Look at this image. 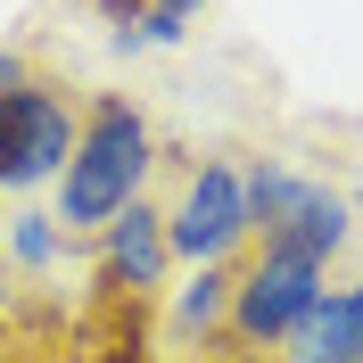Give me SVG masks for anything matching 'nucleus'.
<instances>
[{
    "mask_svg": "<svg viewBox=\"0 0 363 363\" xmlns=\"http://www.w3.org/2000/svg\"><path fill=\"white\" fill-rule=\"evenodd\" d=\"M199 9H206V0H149V17H157V25H190Z\"/></svg>",
    "mask_w": 363,
    "mask_h": 363,
    "instance_id": "nucleus-12",
    "label": "nucleus"
},
{
    "mask_svg": "<svg viewBox=\"0 0 363 363\" xmlns=\"http://www.w3.org/2000/svg\"><path fill=\"white\" fill-rule=\"evenodd\" d=\"M58 240H67L58 215H9V256H17L25 272H50V264H58Z\"/></svg>",
    "mask_w": 363,
    "mask_h": 363,
    "instance_id": "nucleus-10",
    "label": "nucleus"
},
{
    "mask_svg": "<svg viewBox=\"0 0 363 363\" xmlns=\"http://www.w3.org/2000/svg\"><path fill=\"white\" fill-rule=\"evenodd\" d=\"M240 190H248V231L264 240L281 215H289L297 199H306V174H289V165H272V157H256V165H240Z\"/></svg>",
    "mask_w": 363,
    "mask_h": 363,
    "instance_id": "nucleus-9",
    "label": "nucleus"
},
{
    "mask_svg": "<svg viewBox=\"0 0 363 363\" xmlns=\"http://www.w3.org/2000/svg\"><path fill=\"white\" fill-rule=\"evenodd\" d=\"M165 240H174V264H231L248 248V190H240V157H190L174 174V199H165Z\"/></svg>",
    "mask_w": 363,
    "mask_h": 363,
    "instance_id": "nucleus-3",
    "label": "nucleus"
},
{
    "mask_svg": "<svg viewBox=\"0 0 363 363\" xmlns=\"http://www.w3.org/2000/svg\"><path fill=\"white\" fill-rule=\"evenodd\" d=\"M91 9L116 25V42H133V33H140V17H149V0H91Z\"/></svg>",
    "mask_w": 363,
    "mask_h": 363,
    "instance_id": "nucleus-11",
    "label": "nucleus"
},
{
    "mask_svg": "<svg viewBox=\"0 0 363 363\" xmlns=\"http://www.w3.org/2000/svg\"><path fill=\"white\" fill-rule=\"evenodd\" d=\"M149 174H157V133H149L140 99L133 91L83 99V140H74L67 174H58V231L99 240L133 199H149Z\"/></svg>",
    "mask_w": 363,
    "mask_h": 363,
    "instance_id": "nucleus-1",
    "label": "nucleus"
},
{
    "mask_svg": "<svg viewBox=\"0 0 363 363\" xmlns=\"http://www.w3.org/2000/svg\"><path fill=\"white\" fill-rule=\"evenodd\" d=\"M0 231H9V223H0Z\"/></svg>",
    "mask_w": 363,
    "mask_h": 363,
    "instance_id": "nucleus-14",
    "label": "nucleus"
},
{
    "mask_svg": "<svg viewBox=\"0 0 363 363\" xmlns=\"http://www.w3.org/2000/svg\"><path fill=\"white\" fill-rule=\"evenodd\" d=\"M91 248H99V297H133L140 306V297H157L165 272H174V240H165V206L157 199H133Z\"/></svg>",
    "mask_w": 363,
    "mask_h": 363,
    "instance_id": "nucleus-5",
    "label": "nucleus"
},
{
    "mask_svg": "<svg viewBox=\"0 0 363 363\" xmlns=\"http://www.w3.org/2000/svg\"><path fill=\"white\" fill-rule=\"evenodd\" d=\"M25 83V58H17V50H0V91H17Z\"/></svg>",
    "mask_w": 363,
    "mask_h": 363,
    "instance_id": "nucleus-13",
    "label": "nucleus"
},
{
    "mask_svg": "<svg viewBox=\"0 0 363 363\" xmlns=\"http://www.w3.org/2000/svg\"><path fill=\"white\" fill-rule=\"evenodd\" d=\"M322 289H330V272H322V264H306V256L256 240V248L231 264V330H223V347H240V355H272V347H289Z\"/></svg>",
    "mask_w": 363,
    "mask_h": 363,
    "instance_id": "nucleus-2",
    "label": "nucleus"
},
{
    "mask_svg": "<svg viewBox=\"0 0 363 363\" xmlns=\"http://www.w3.org/2000/svg\"><path fill=\"white\" fill-rule=\"evenodd\" d=\"M281 363H363V281L314 297V314L297 322V339L281 347Z\"/></svg>",
    "mask_w": 363,
    "mask_h": 363,
    "instance_id": "nucleus-6",
    "label": "nucleus"
},
{
    "mask_svg": "<svg viewBox=\"0 0 363 363\" xmlns=\"http://www.w3.org/2000/svg\"><path fill=\"white\" fill-rule=\"evenodd\" d=\"M74 140H83V99L58 91L50 74H25L0 91V190H42L67 174Z\"/></svg>",
    "mask_w": 363,
    "mask_h": 363,
    "instance_id": "nucleus-4",
    "label": "nucleus"
},
{
    "mask_svg": "<svg viewBox=\"0 0 363 363\" xmlns=\"http://www.w3.org/2000/svg\"><path fill=\"white\" fill-rule=\"evenodd\" d=\"M347 215H355V206L339 199V190H330V182H306V199L289 206V215H281V223L264 231L272 248H289V256H306V264H322L330 272V256L347 248Z\"/></svg>",
    "mask_w": 363,
    "mask_h": 363,
    "instance_id": "nucleus-7",
    "label": "nucleus"
},
{
    "mask_svg": "<svg viewBox=\"0 0 363 363\" xmlns=\"http://www.w3.org/2000/svg\"><path fill=\"white\" fill-rule=\"evenodd\" d=\"M231 330V264H199L165 306V339L174 347H215Z\"/></svg>",
    "mask_w": 363,
    "mask_h": 363,
    "instance_id": "nucleus-8",
    "label": "nucleus"
}]
</instances>
